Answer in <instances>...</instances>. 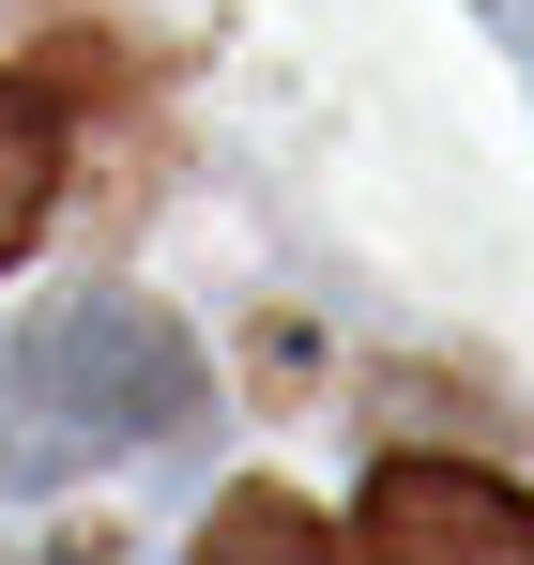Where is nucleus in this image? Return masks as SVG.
Here are the masks:
<instances>
[{
  "label": "nucleus",
  "instance_id": "nucleus-4",
  "mask_svg": "<svg viewBox=\"0 0 534 565\" xmlns=\"http://www.w3.org/2000/svg\"><path fill=\"white\" fill-rule=\"evenodd\" d=\"M199 565H337V535H321V504H306V489L245 473V489L199 520Z\"/></svg>",
  "mask_w": 534,
  "mask_h": 565
},
{
  "label": "nucleus",
  "instance_id": "nucleus-1",
  "mask_svg": "<svg viewBox=\"0 0 534 565\" xmlns=\"http://www.w3.org/2000/svg\"><path fill=\"white\" fill-rule=\"evenodd\" d=\"M199 413V337L138 290H62L15 352H0V473H77L138 459Z\"/></svg>",
  "mask_w": 534,
  "mask_h": 565
},
{
  "label": "nucleus",
  "instance_id": "nucleus-6",
  "mask_svg": "<svg viewBox=\"0 0 534 565\" xmlns=\"http://www.w3.org/2000/svg\"><path fill=\"white\" fill-rule=\"evenodd\" d=\"M15 565H122V551H107V535H31Z\"/></svg>",
  "mask_w": 534,
  "mask_h": 565
},
{
  "label": "nucleus",
  "instance_id": "nucleus-5",
  "mask_svg": "<svg viewBox=\"0 0 534 565\" xmlns=\"http://www.w3.org/2000/svg\"><path fill=\"white\" fill-rule=\"evenodd\" d=\"M473 31L504 46V77H520V93H534V0H473Z\"/></svg>",
  "mask_w": 534,
  "mask_h": 565
},
{
  "label": "nucleus",
  "instance_id": "nucleus-3",
  "mask_svg": "<svg viewBox=\"0 0 534 565\" xmlns=\"http://www.w3.org/2000/svg\"><path fill=\"white\" fill-rule=\"evenodd\" d=\"M62 169H77V153H62V93L0 62V260H31V245H46V214H62Z\"/></svg>",
  "mask_w": 534,
  "mask_h": 565
},
{
  "label": "nucleus",
  "instance_id": "nucleus-2",
  "mask_svg": "<svg viewBox=\"0 0 534 565\" xmlns=\"http://www.w3.org/2000/svg\"><path fill=\"white\" fill-rule=\"evenodd\" d=\"M352 535L366 565H534V489L489 459H382Z\"/></svg>",
  "mask_w": 534,
  "mask_h": 565
}]
</instances>
